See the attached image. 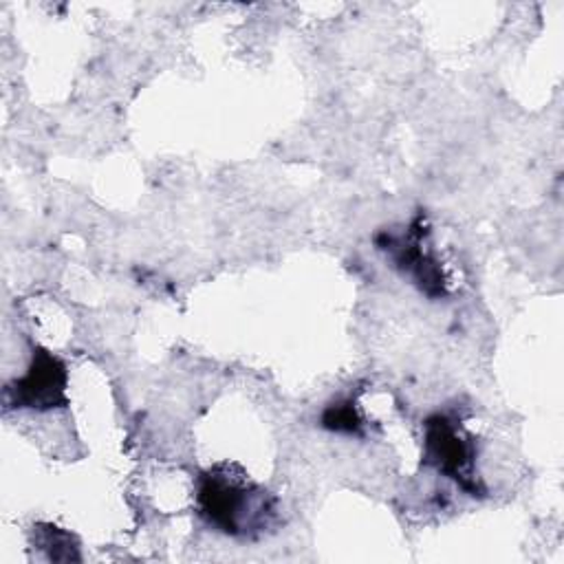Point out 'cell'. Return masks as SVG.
I'll use <instances>...</instances> for the list:
<instances>
[{
	"label": "cell",
	"instance_id": "1",
	"mask_svg": "<svg viewBox=\"0 0 564 564\" xmlns=\"http://www.w3.org/2000/svg\"><path fill=\"white\" fill-rule=\"evenodd\" d=\"M196 505L209 527L231 538H258L275 518L273 496L229 463L198 476Z\"/></svg>",
	"mask_w": 564,
	"mask_h": 564
},
{
	"label": "cell",
	"instance_id": "2",
	"mask_svg": "<svg viewBox=\"0 0 564 564\" xmlns=\"http://www.w3.org/2000/svg\"><path fill=\"white\" fill-rule=\"evenodd\" d=\"M423 460L471 496L478 494L474 476L476 443L452 416L432 414L423 423Z\"/></svg>",
	"mask_w": 564,
	"mask_h": 564
},
{
	"label": "cell",
	"instance_id": "3",
	"mask_svg": "<svg viewBox=\"0 0 564 564\" xmlns=\"http://www.w3.org/2000/svg\"><path fill=\"white\" fill-rule=\"evenodd\" d=\"M66 383L68 372L59 357L37 348L33 350L31 364L22 377H18L4 390L7 408L26 410H51L66 405Z\"/></svg>",
	"mask_w": 564,
	"mask_h": 564
},
{
	"label": "cell",
	"instance_id": "4",
	"mask_svg": "<svg viewBox=\"0 0 564 564\" xmlns=\"http://www.w3.org/2000/svg\"><path fill=\"white\" fill-rule=\"evenodd\" d=\"M425 227L421 220H414L403 234H390L379 249H383L394 267L408 275L425 295L441 297L445 295V278L443 269L436 262L432 249L425 242Z\"/></svg>",
	"mask_w": 564,
	"mask_h": 564
},
{
	"label": "cell",
	"instance_id": "5",
	"mask_svg": "<svg viewBox=\"0 0 564 564\" xmlns=\"http://www.w3.org/2000/svg\"><path fill=\"white\" fill-rule=\"evenodd\" d=\"M324 427L333 430V432H344V434H359L361 432V416L357 414V408L352 401H337L330 403L324 410L322 416Z\"/></svg>",
	"mask_w": 564,
	"mask_h": 564
}]
</instances>
